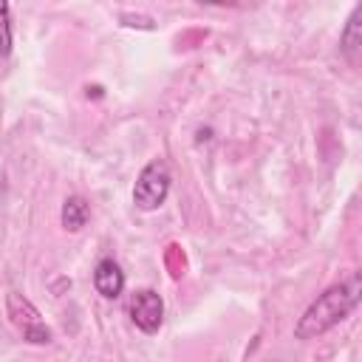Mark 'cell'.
Listing matches in <instances>:
<instances>
[{"label": "cell", "mask_w": 362, "mask_h": 362, "mask_svg": "<svg viewBox=\"0 0 362 362\" xmlns=\"http://www.w3.org/2000/svg\"><path fill=\"white\" fill-rule=\"evenodd\" d=\"M93 286H96V291H99L105 300H116V297L122 294V288H124V272L119 269L116 260L105 257V260H99L96 269H93Z\"/></svg>", "instance_id": "5b68a950"}, {"label": "cell", "mask_w": 362, "mask_h": 362, "mask_svg": "<svg viewBox=\"0 0 362 362\" xmlns=\"http://www.w3.org/2000/svg\"><path fill=\"white\" fill-rule=\"evenodd\" d=\"M167 192H170V170H167L164 161L156 158L139 173L136 187H133V201H136L139 209L150 212V209H158L164 204Z\"/></svg>", "instance_id": "7a4b0ae2"}, {"label": "cell", "mask_w": 362, "mask_h": 362, "mask_svg": "<svg viewBox=\"0 0 362 362\" xmlns=\"http://www.w3.org/2000/svg\"><path fill=\"white\" fill-rule=\"evenodd\" d=\"M0 54H11V20H8V3L0 0Z\"/></svg>", "instance_id": "ba28073f"}, {"label": "cell", "mask_w": 362, "mask_h": 362, "mask_svg": "<svg viewBox=\"0 0 362 362\" xmlns=\"http://www.w3.org/2000/svg\"><path fill=\"white\" fill-rule=\"evenodd\" d=\"M88 218H90V209H88L85 198L71 195V198L62 204V226H65L68 232H79V229L88 223Z\"/></svg>", "instance_id": "8992f818"}, {"label": "cell", "mask_w": 362, "mask_h": 362, "mask_svg": "<svg viewBox=\"0 0 362 362\" xmlns=\"http://www.w3.org/2000/svg\"><path fill=\"white\" fill-rule=\"evenodd\" d=\"M130 317L144 334H156L164 320V300L153 288H141L130 297Z\"/></svg>", "instance_id": "277c9868"}, {"label": "cell", "mask_w": 362, "mask_h": 362, "mask_svg": "<svg viewBox=\"0 0 362 362\" xmlns=\"http://www.w3.org/2000/svg\"><path fill=\"white\" fill-rule=\"evenodd\" d=\"M6 311H8L11 322L23 331V337H25L28 342L42 345V342H48V339H51V331H48V328H45V322L40 320V311H37V308L23 297V294L8 291V297H6Z\"/></svg>", "instance_id": "3957f363"}, {"label": "cell", "mask_w": 362, "mask_h": 362, "mask_svg": "<svg viewBox=\"0 0 362 362\" xmlns=\"http://www.w3.org/2000/svg\"><path fill=\"white\" fill-rule=\"evenodd\" d=\"M339 45H342L345 57L356 59V54H359V45H362V6H356V11L351 14V20H348V25H345V31H342V40H339Z\"/></svg>", "instance_id": "52a82bcc"}, {"label": "cell", "mask_w": 362, "mask_h": 362, "mask_svg": "<svg viewBox=\"0 0 362 362\" xmlns=\"http://www.w3.org/2000/svg\"><path fill=\"white\" fill-rule=\"evenodd\" d=\"M362 294V280L359 274H351L345 283H337L331 288H325L308 308L305 314L297 320L294 325V337L297 339H314L320 334H325L328 328H334L342 317H348Z\"/></svg>", "instance_id": "6da1fadb"}]
</instances>
